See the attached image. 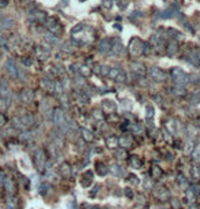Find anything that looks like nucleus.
<instances>
[{
  "mask_svg": "<svg viewBox=\"0 0 200 209\" xmlns=\"http://www.w3.org/2000/svg\"><path fill=\"white\" fill-rule=\"evenodd\" d=\"M45 40L49 42V44H54V45L59 44V40H58V37H55V36H54V33H52V34H47Z\"/></svg>",
  "mask_w": 200,
  "mask_h": 209,
  "instance_id": "obj_25",
  "label": "nucleus"
},
{
  "mask_svg": "<svg viewBox=\"0 0 200 209\" xmlns=\"http://www.w3.org/2000/svg\"><path fill=\"white\" fill-rule=\"evenodd\" d=\"M114 26L118 29V30H122V28H121V25H119V23H117V25H114Z\"/></svg>",
  "mask_w": 200,
  "mask_h": 209,
  "instance_id": "obj_44",
  "label": "nucleus"
},
{
  "mask_svg": "<svg viewBox=\"0 0 200 209\" xmlns=\"http://www.w3.org/2000/svg\"><path fill=\"white\" fill-rule=\"evenodd\" d=\"M101 3H103V6L106 7V8H111L114 0H101Z\"/></svg>",
  "mask_w": 200,
  "mask_h": 209,
  "instance_id": "obj_34",
  "label": "nucleus"
},
{
  "mask_svg": "<svg viewBox=\"0 0 200 209\" xmlns=\"http://www.w3.org/2000/svg\"><path fill=\"white\" fill-rule=\"evenodd\" d=\"M5 72H7L11 78H16V74H18V67H16L15 60H14V59H8V60L5 62Z\"/></svg>",
  "mask_w": 200,
  "mask_h": 209,
  "instance_id": "obj_6",
  "label": "nucleus"
},
{
  "mask_svg": "<svg viewBox=\"0 0 200 209\" xmlns=\"http://www.w3.org/2000/svg\"><path fill=\"white\" fill-rule=\"evenodd\" d=\"M44 22H45L47 29H48L51 33H58V32L60 30V22L56 17H48V18H45Z\"/></svg>",
  "mask_w": 200,
  "mask_h": 209,
  "instance_id": "obj_4",
  "label": "nucleus"
},
{
  "mask_svg": "<svg viewBox=\"0 0 200 209\" xmlns=\"http://www.w3.org/2000/svg\"><path fill=\"white\" fill-rule=\"evenodd\" d=\"M170 77L171 79L175 82V85H180V86H184L189 82V77L186 72H184L181 69H173L170 71Z\"/></svg>",
  "mask_w": 200,
  "mask_h": 209,
  "instance_id": "obj_1",
  "label": "nucleus"
},
{
  "mask_svg": "<svg viewBox=\"0 0 200 209\" xmlns=\"http://www.w3.org/2000/svg\"><path fill=\"white\" fill-rule=\"evenodd\" d=\"M126 79H128V77H126V72L122 70V71H121L119 74H118L117 77H115V79H114V81H115V82H119V83H122V82H125Z\"/></svg>",
  "mask_w": 200,
  "mask_h": 209,
  "instance_id": "obj_23",
  "label": "nucleus"
},
{
  "mask_svg": "<svg viewBox=\"0 0 200 209\" xmlns=\"http://www.w3.org/2000/svg\"><path fill=\"white\" fill-rule=\"evenodd\" d=\"M84 29H85V25H82V23H78V25H75L73 29H71V34H73V36H75L78 32H82Z\"/></svg>",
  "mask_w": 200,
  "mask_h": 209,
  "instance_id": "obj_27",
  "label": "nucleus"
},
{
  "mask_svg": "<svg viewBox=\"0 0 200 209\" xmlns=\"http://www.w3.org/2000/svg\"><path fill=\"white\" fill-rule=\"evenodd\" d=\"M34 99V93L32 90H23L21 93V100L23 103H32Z\"/></svg>",
  "mask_w": 200,
  "mask_h": 209,
  "instance_id": "obj_14",
  "label": "nucleus"
},
{
  "mask_svg": "<svg viewBox=\"0 0 200 209\" xmlns=\"http://www.w3.org/2000/svg\"><path fill=\"white\" fill-rule=\"evenodd\" d=\"M81 131H82V134H84L85 141H92L93 135H92V133H90L89 130H86V129H81Z\"/></svg>",
  "mask_w": 200,
  "mask_h": 209,
  "instance_id": "obj_30",
  "label": "nucleus"
},
{
  "mask_svg": "<svg viewBox=\"0 0 200 209\" xmlns=\"http://www.w3.org/2000/svg\"><path fill=\"white\" fill-rule=\"evenodd\" d=\"M68 3H70V0H62V2H60V6H62V7H67Z\"/></svg>",
  "mask_w": 200,
  "mask_h": 209,
  "instance_id": "obj_42",
  "label": "nucleus"
},
{
  "mask_svg": "<svg viewBox=\"0 0 200 209\" xmlns=\"http://www.w3.org/2000/svg\"><path fill=\"white\" fill-rule=\"evenodd\" d=\"M79 74H82L84 77H89V75L92 74V70H89L86 66H82V67H79Z\"/></svg>",
  "mask_w": 200,
  "mask_h": 209,
  "instance_id": "obj_29",
  "label": "nucleus"
},
{
  "mask_svg": "<svg viewBox=\"0 0 200 209\" xmlns=\"http://www.w3.org/2000/svg\"><path fill=\"white\" fill-rule=\"evenodd\" d=\"M167 33L171 34V36H173V40H175V41H178V40H182V39H184V34L180 33L178 30H175V29H169V30H167Z\"/></svg>",
  "mask_w": 200,
  "mask_h": 209,
  "instance_id": "obj_20",
  "label": "nucleus"
},
{
  "mask_svg": "<svg viewBox=\"0 0 200 209\" xmlns=\"http://www.w3.org/2000/svg\"><path fill=\"white\" fill-rule=\"evenodd\" d=\"M47 164V157H45V152L43 149H38L34 154V165L38 171H44Z\"/></svg>",
  "mask_w": 200,
  "mask_h": 209,
  "instance_id": "obj_3",
  "label": "nucleus"
},
{
  "mask_svg": "<svg viewBox=\"0 0 200 209\" xmlns=\"http://www.w3.org/2000/svg\"><path fill=\"white\" fill-rule=\"evenodd\" d=\"M3 183H4V187H5V190H7V193L10 195H12L14 194V190H15V187H14V182L11 180L10 178H4Z\"/></svg>",
  "mask_w": 200,
  "mask_h": 209,
  "instance_id": "obj_17",
  "label": "nucleus"
},
{
  "mask_svg": "<svg viewBox=\"0 0 200 209\" xmlns=\"http://www.w3.org/2000/svg\"><path fill=\"white\" fill-rule=\"evenodd\" d=\"M149 75H151V78H152L153 81H159V82L166 81V78H167V74L162 69H159V67H151Z\"/></svg>",
  "mask_w": 200,
  "mask_h": 209,
  "instance_id": "obj_5",
  "label": "nucleus"
},
{
  "mask_svg": "<svg viewBox=\"0 0 200 209\" xmlns=\"http://www.w3.org/2000/svg\"><path fill=\"white\" fill-rule=\"evenodd\" d=\"M7 123V118L4 116V113H0V126H4Z\"/></svg>",
  "mask_w": 200,
  "mask_h": 209,
  "instance_id": "obj_37",
  "label": "nucleus"
},
{
  "mask_svg": "<svg viewBox=\"0 0 200 209\" xmlns=\"http://www.w3.org/2000/svg\"><path fill=\"white\" fill-rule=\"evenodd\" d=\"M52 120L54 123L56 124V127H59L60 130H65V129H68V122L66 119V115L62 110H55L54 111V115H52Z\"/></svg>",
  "mask_w": 200,
  "mask_h": 209,
  "instance_id": "obj_2",
  "label": "nucleus"
},
{
  "mask_svg": "<svg viewBox=\"0 0 200 209\" xmlns=\"http://www.w3.org/2000/svg\"><path fill=\"white\" fill-rule=\"evenodd\" d=\"M132 69H133V72H136L137 75H144L145 71H147L145 67L141 63H137V62L136 63H132Z\"/></svg>",
  "mask_w": 200,
  "mask_h": 209,
  "instance_id": "obj_16",
  "label": "nucleus"
},
{
  "mask_svg": "<svg viewBox=\"0 0 200 209\" xmlns=\"http://www.w3.org/2000/svg\"><path fill=\"white\" fill-rule=\"evenodd\" d=\"M199 42H200V37H199Z\"/></svg>",
  "mask_w": 200,
  "mask_h": 209,
  "instance_id": "obj_46",
  "label": "nucleus"
},
{
  "mask_svg": "<svg viewBox=\"0 0 200 209\" xmlns=\"http://www.w3.org/2000/svg\"><path fill=\"white\" fill-rule=\"evenodd\" d=\"M45 18H47L45 12H43V11H34L32 14V17H30V19L37 21V22H44V21H45Z\"/></svg>",
  "mask_w": 200,
  "mask_h": 209,
  "instance_id": "obj_18",
  "label": "nucleus"
},
{
  "mask_svg": "<svg viewBox=\"0 0 200 209\" xmlns=\"http://www.w3.org/2000/svg\"><path fill=\"white\" fill-rule=\"evenodd\" d=\"M121 143H123V145H126V148H129L130 146V140H128V138H121Z\"/></svg>",
  "mask_w": 200,
  "mask_h": 209,
  "instance_id": "obj_38",
  "label": "nucleus"
},
{
  "mask_svg": "<svg viewBox=\"0 0 200 209\" xmlns=\"http://www.w3.org/2000/svg\"><path fill=\"white\" fill-rule=\"evenodd\" d=\"M8 105H10V101H8V99L0 96V111H5L8 108Z\"/></svg>",
  "mask_w": 200,
  "mask_h": 209,
  "instance_id": "obj_22",
  "label": "nucleus"
},
{
  "mask_svg": "<svg viewBox=\"0 0 200 209\" xmlns=\"http://www.w3.org/2000/svg\"><path fill=\"white\" fill-rule=\"evenodd\" d=\"M117 143H118V140L115 137L107 138V146H108V148H115V146H117Z\"/></svg>",
  "mask_w": 200,
  "mask_h": 209,
  "instance_id": "obj_28",
  "label": "nucleus"
},
{
  "mask_svg": "<svg viewBox=\"0 0 200 209\" xmlns=\"http://www.w3.org/2000/svg\"><path fill=\"white\" fill-rule=\"evenodd\" d=\"M77 69H78V67H77L75 64H71V66L68 67V71H71V72H77V71H78Z\"/></svg>",
  "mask_w": 200,
  "mask_h": 209,
  "instance_id": "obj_41",
  "label": "nucleus"
},
{
  "mask_svg": "<svg viewBox=\"0 0 200 209\" xmlns=\"http://www.w3.org/2000/svg\"><path fill=\"white\" fill-rule=\"evenodd\" d=\"M188 62L195 67L200 66V51L199 49H192L188 55Z\"/></svg>",
  "mask_w": 200,
  "mask_h": 209,
  "instance_id": "obj_7",
  "label": "nucleus"
},
{
  "mask_svg": "<svg viewBox=\"0 0 200 209\" xmlns=\"http://www.w3.org/2000/svg\"><path fill=\"white\" fill-rule=\"evenodd\" d=\"M14 26V21L8 17H3L0 18V30H7V29H11Z\"/></svg>",
  "mask_w": 200,
  "mask_h": 209,
  "instance_id": "obj_10",
  "label": "nucleus"
},
{
  "mask_svg": "<svg viewBox=\"0 0 200 209\" xmlns=\"http://www.w3.org/2000/svg\"><path fill=\"white\" fill-rule=\"evenodd\" d=\"M99 49H100L101 53H108L111 51V40L108 39H103L99 44Z\"/></svg>",
  "mask_w": 200,
  "mask_h": 209,
  "instance_id": "obj_12",
  "label": "nucleus"
},
{
  "mask_svg": "<svg viewBox=\"0 0 200 209\" xmlns=\"http://www.w3.org/2000/svg\"><path fill=\"white\" fill-rule=\"evenodd\" d=\"M111 49L114 51L115 53L121 55V53H123L125 48H123V45H122V42H121L119 39H114V41H111Z\"/></svg>",
  "mask_w": 200,
  "mask_h": 209,
  "instance_id": "obj_11",
  "label": "nucleus"
},
{
  "mask_svg": "<svg viewBox=\"0 0 200 209\" xmlns=\"http://www.w3.org/2000/svg\"><path fill=\"white\" fill-rule=\"evenodd\" d=\"M36 55L40 60H47L49 58V48H43V47H37L36 48Z\"/></svg>",
  "mask_w": 200,
  "mask_h": 209,
  "instance_id": "obj_9",
  "label": "nucleus"
},
{
  "mask_svg": "<svg viewBox=\"0 0 200 209\" xmlns=\"http://www.w3.org/2000/svg\"><path fill=\"white\" fill-rule=\"evenodd\" d=\"M22 63H23L25 66H32L33 60H30V58H23V59H22Z\"/></svg>",
  "mask_w": 200,
  "mask_h": 209,
  "instance_id": "obj_36",
  "label": "nucleus"
},
{
  "mask_svg": "<svg viewBox=\"0 0 200 209\" xmlns=\"http://www.w3.org/2000/svg\"><path fill=\"white\" fill-rule=\"evenodd\" d=\"M174 93L177 94H180V96H182L184 93H185V90H184V86H180V85H175V88H174Z\"/></svg>",
  "mask_w": 200,
  "mask_h": 209,
  "instance_id": "obj_31",
  "label": "nucleus"
},
{
  "mask_svg": "<svg viewBox=\"0 0 200 209\" xmlns=\"http://www.w3.org/2000/svg\"><path fill=\"white\" fill-rule=\"evenodd\" d=\"M8 4V0H0V8H5Z\"/></svg>",
  "mask_w": 200,
  "mask_h": 209,
  "instance_id": "obj_40",
  "label": "nucleus"
},
{
  "mask_svg": "<svg viewBox=\"0 0 200 209\" xmlns=\"http://www.w3.org/2000/svg\"><path fill=\"white\" fill-rule=\"evenodd\" d=\"M178 14V10H177V6H170L169 8H166L164 11L160 12V17L163 18V19H170V18H173L174 15Z\"/></svg>",
  "mask_w": 200,
  "mask_h": 209,
  "instance_id": "obj_8",
  "label": "nucleus"
},
{
  "mask_svg": "<svg viewBox=\"0 0 200 209\" xmlns=\"http://www.w3.org/2000/svg\"><path fill=\"white\" fill-rule=\"evenodd\" d=\"M41 85L48 92H54V89H55V82L52 79H49V78H44V79L41 81Z\"/></svg>",
  "mask_w": 200,
  "mask_h": 209,
  "instance_id": "obj_15",
  "label": "nucleus"
},
{
  "mask_svg": "<svg viewBox=\"0 0 200 209\" xmlns=\"http://www.w3.org/2000/svg\"><path fill=\"white\" fill-rule=\"evenodd\" d=\"M22 3H25V4H27V3H30V2H32V0H21Z\"/></svg>",
  "mask_w": 200,
  "mask_h": 209,
  "instance_id": "obj_45",
  "label": "nucleus"
},
{
  "mask_svg": "<svg viewBox=\"0 0 200 209\" xmlns=\"http://www.w3.org/2000/svg\"><path fill=\"white\" fill-rule=\"evenodd\" d=\"M108 71H110V69L108 67H106V66H100V74L103 75V77H107V75H108Z\"/></svg>",
  "mask_w": 200,
  "mask_h": 209,
  "instance_id": "obj_33",
  "label": "nucleus"
},
{
  "mask_svg": "<svg viewBox=\"0 0 200 209\" xmlns=\"http://www.w3.org/2000/svg\"><path fill=\"white\" fill-rule=\"evenodd\" d=\"M54 92H56V93H62L63 92V85L60 82H55V89Z\"/></svg>",
  "mask_w": 200,
  "mask_h": 209,
  "instance_id": "obj_32",
  "label": "nucleus"
},
{
  "mask_svg": "<svg viewBox=\"0 0 200 209\" xmlns=\"http://www.w3.org/2000/svg\"><path fill=\"white\" fill-rule=\"evenodd\" d=\"M48 189H49V184H43V186H41L40 193H41L43 195H45V194H47V191H48Z\"/></svg>",
  "mask_w": 200,
  "mask_h": 209,
  "instance_id": "obj_35",
  "label": "nucleus"
},
{
  "mask_svg": "<svg viewBox=\"0 0 200 209\" xmlns=\"http://www.w3.org/2000/svg\"><path fill=\"white\" fill-rule=\"evenodd\" d=\"M103 111L104 112H107V113H110V112H112V111L115 110V104L112 101H110V100H107V101H103Z\"/></svg>",
  "mask_w": 200,
  "mask_h": 209,
  "instance_id": "obj_19",
  "label": "nucleus"
},
{
  "mask_svg": "<svg viewBox=\"0 0 200 209\" xmlns=\"http://www.w3.org/2000/svg\"><path fill=\"white\" fill-rule=\"evenodd\" d=\"M178 51V41L175 40H170L169 44H167V55L169 56H174Z\"/></svg>",
  "mask_w": 200,
  "mask_h": 209,
  "instance_id": "obj_13",
  "label": "nucleus"
},
{
  "mask_svg": "<svg viewBox=\"0 0 200 209\" xmlns=\"http://www.w3.org/2000/svg\"><path fill=\"white\" fill-rule=\"evenodd\" d=\"M122 71L121 70V67H112V69H110V71H108V75L107 77H110V78H112V79H115V77H117L119 72Z\"/></svg>",
  "mask_w": 200,
  "mask_h": 209,
  "instance_id": "obj_21",
  "label": "nucleus"
},
{
  "mask_svg": "<svg viewBox=\"0 0 200 209\" xmlns=\"http://www.w3.org/2000/svg\"><path fill=\"white\" fill-rule=\"evenodd\" d=\"M16 208V200L12 197L7 198V209H15Z\"/></svg>",
  "mask_w": 200,
  "mask_h": 209,
  "instance_id": "obj_26",
  "label": "nucleus"
},
{
  "mask_svg": "<svg viewBox=\"0 0 200 209\" xmlns=\"http://www.w3.org/2000/svg\"><path fill=\"white\" fill-rule=\"evenodd\" d=\"M4 178H5L4 172H3V171L0 170V183H3V180H4Z\"/></svg>",
  "mask_w": 200,
  "mask_h": 209,
  "instance_id": "obj_43",
  "label": "nucleus"
},
{
  "mask_svg": "<svg viewBox=\"0 0 200 209\" xmlns=\"http://www.w3.org/2000/svg\"><path fill=\"white\" fill-rule=\"evenodd\" d=\"M141 164H142V163H141V160H140L139 157L134 156V157H132V159H130V165H132V167L140 168V167H141Z\"/></svg>",
  "mask_w": 200,
  "mask_h": 209,
  "instance_id": "obj_24",
  "label": "nucleus"
},
{
  "mask_svg": "<svg viewBox=\"0 0 200 209\" xmlns=\"http://www.w3.org/2000/svg\"><path fill=\"white\" fill-rule=\"evenodd\" d=\"M147 116H148V118H152V116H153V108L152 107H151V105H148V107H147Z\"/></svg>",
  "mask_w": 200,
  "mask_h": 209,
  "instance_id": "obj_39",
  "label": "nucleus"
}]
</instances>
